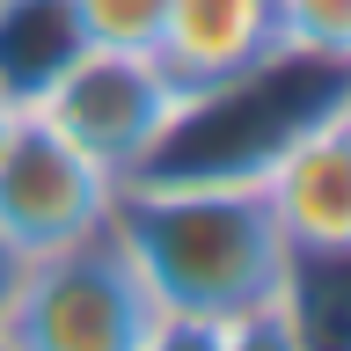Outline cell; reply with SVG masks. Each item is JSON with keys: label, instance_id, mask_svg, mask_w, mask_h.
<instances>
[{"label": "cell", "instance_id": "5", "mask_svg": "<svg viewBox=\"0 0 351 351\" xmlns=\"http://www.w3.org/2000/svg\"><path fill=\"white\" fill-rule=\"evenodd\" d=\"M271 219L293 256H344L351 249V95L307 117L256 169Z\"/></svg>", "mask_w": 351, "mask_h": 351}, {"label": "cell", "instance_id": "13", "mask_svg": "<svg viewBox=\"0 0 351 351\" xmlns=\"http://www.w3.org/2000/svg\"><path fill=\"white\" fill-rule=\"evenodd\" d=\"M8 125H15V103H8V95H0V132H8Z\"/></svg>", "mask_w": 351, "mask_h": 351}, {"label": "cell", "instance_id": "10", "mask_svg": "<svg viewBox=\"0 0 351 351\" xmlns=\"http://www.w3.org/2000/svg\"><path fill=\"white\" fill-rule=\"evenodd\" d=\"M219 351H307L300 322H293V307H285V293L271 307H256V315H241V322H219Z\"/></svg>", "mask_w": 351, "mask_h": 351}, {"label": "cell", "instance_id": "4", "mask_svg": "<svg viewBox=\"0 0 351 351\" xmlns=\"http://www.w3.org/2000/svg\"><path fill=\"white\" fill-rule=\"evenodd\" d=\"M110 205H117V176L95 169L51 117L15 110V125L0 132V234L22 256H37L110 227Z\"/></svg>", "mask_w": 351, "mask_h": 351}, {"label": "cell", "instance_id": "3", "mask_svg": "<svg viewBox=\"0 0 351 351\" xmlns=\"http://www.w3.org/2000/svg\"><path fill=\"white\" fill-rule=\"evenodd\" d=\"M29 110L51 117L95 169H110L125 183V176L147 169L154 154H161V139L176 132L183 88L169 81V66L154 59V51H103V44H88Z\"/></svg>", "mask_w": 351, "mask_h": 351}, {"label": "cell", "instance_id": "7", "mask_svg": "<svg viewBox=\"0 0 351 351\" xmlns=\"http://www.w3.org/2000/svg\"><path fill=\"white\" fill-rule=\"evenodd\" d=\"M88 51L73 0H0V95L29 110L66 66Z\"/></svg>", "mask_w": 351, "mask_h": 351}, {"label": "cell", "instance_id": "14", "mask_svg": "<svg viewBox=\"0 0 351 351\" xmlns=\"http://www.w3.org/2000/svg\"><path fill=\"white\" fill-rule=\"evenodd\" d=\"M0 351H8V337H0Z\"/></svg>", "mask_w": 351, "mask_h": 351}, {"label": "cell", "instance_id": "1", "mask_svg": "<svg viewBox=\"0 0 351 351\" xmlns=\"http://www.w3.org/2000/svg\"><path fill=\"white\" fill-rule=\"evenodd\" d=\"M110 234L132 249L161 315H191V322H241L271 307L293 278V249L256 176L139 169L117 183Z\"/></svg>", "mask_w": 351, "mask_h": 351}, {"label": "cell", "instance_id": "9", "mask_svg": "<svg viewBox=\"0 0 351 351\" xmlns=\"http://www.w3.org/2000/svg\"><path fill=\"white\" fill-rule=\"evenodd\" d=\"M161 8H169V0H73V22H81V37L103 44V51H154Z\"/></svg>", "mask_w": 351, "mask_h": 351}, {"label": "cell", "instance_id": "11", "mask_svg": "<svg viewBox=\"0 0 351 351\" xmlns=\"http://www.w3.org/2000/svg\"><path fill=\"white\" fill-rule=\"evenodd\" d=\"M147 351H219V322H191V315H161Z\"/></svg>", "mask_w": 351, "mask_h": 351}, {"label": "cell", "instance_id": "6", "mask_svg": "<svg viewBox=\"0 0 351 351\" xmlns=\"http://www.w3.org/2000/svg\"><path fill=\"white\" fill-rule=\"evenodd\" d=\"M154 59L169 66V81L183 95L227 88L256 66L285 59V22L278 0H169L161 8V37Z\"/></svg>", "mask_w": 351, "mask_h": 351}, {"label": "cell", "instance_id": "8", "mask_svg": "<svg viewBox=\"0 0 351 351\" xmlns=\"http://www.w3.org/2000/svg\"><path fill=\"white\" fill-rule=\"evenodd\" d=\"M285 51L322 66H351V0H278Z\"/></svg>", "mask_w": 351, "mask_h": 351}, {"label": "cell", "instance_id": "2", "mask_svg": "<svg viewBox=\"0 0 351 351\" xmlns=\"http://www.w3.org/2000/svg\"><path fill=\"white\" fill-rule=\"evenodd\" d=\"M154 322L161 300L147 293L132 249L110 227L22 256L0 307L8 351H147Z\"/></svg>", "mask_w": 351, "mask_h": 351}, {"label": "cell", "instance_id": "12", "mask_svg": "<svg viewBox=\"0 0 351 351\" xmlns=\"http://www.w3.org/2000/svg\"><path fill=\"white\" fill-rule=\"evenodd\" d=\"M15 271H22V249L0 234V307H8V285H15Z\"/></svg>", "mask_w": 351, "mask_h": 351}]
</instances>
